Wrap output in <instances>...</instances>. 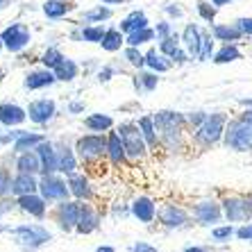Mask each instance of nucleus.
<instances>
[{"label": "nucleus", "mask_w": 252, "mask_h": 252, "mask_svg": "<svg viewBox=\"0 0 252 252\" xmlns=\"http://www.w3.org/2000/svg\"><path fill=\"white\" fill-rule=\"evenodd\" d=\"M95 223H98V218H95L94 209L84 205L82 211H80V220H77V232H80V234H89V232L95 227Z\"/></svg>", "instance_id": "393cba45"}, {"label": "nucleus", "mask_w": 252, "mask_h": 252, "mask_svg": "<svg viewBox=\"0 0 252 252\" xmlns=\"http://www.w3.org/2000/svg\"><path fill=\"white\" fill-rule=\"evenodd\" d=\"M84 125H87L89 129L102 132V129L112 127V118H109V116H102V114H94V116H89L87 121H84Z\"/></svg>", "instance_id": "2f4dec72"}, {"label": "nucleus", "mask_w": 252, "mask_h": 252, "mask_svg": "<svg viewBox=\"0 0 252 252\" xmlns=\"http://www.w3.org/2000/svg\"><path fill=\"white\" fill-rule=\"evenodd\" d=\"M195 218H198L202 225H211V223H218L223 216V205L220 202H214V200H205V202H198L193 209Z\"/></svg>", "instance_id": "0eeeda50"}, {"label": "nucleus", "mask_w": 252, "mask_h": 252, "mask_svg": "<svg viewBox=\"0 0 252 252\" xmlns=\"http://www.w3.org/2000/svg\"><path fill=\"white\" fill-rule=\"evenodd\" d=\"M211 34H214V39L216 41H225V43H236L243 39V32H241V28L236 23H218L211 28Z\"/></svg>", "instance_id": "9b49d317"}, {"label": "nucleus", "mask_w": 252, "mask_h": 252, "mask_svg": "<svg viewBox=\"0 0 252 252\" xmlns=\"http://www.w3.org/2000/svg\"><path fill=\"white\" fill-rule=\"evenodd\" d=\"M107 150H109V157H112L114 164H121L125 157V146H123V139H121V134H116V132H112L109 134V139H107Z\"/></svg>", "instance_id": "5701e85b"}, {"label": "nucleus", "mask_w": 252, "mask_h": 252, "mask_svg": "<svg viewBox=\"0 0 252 252\" xmlns=\"http://www.w3.org/2000/svg\"><path fill=\"white\" fill-rule=\"evenodd\" d=\"M109 77H112V70H109V68H105L102 73H100V80H102V82H107Z\"/></svg>", "instance_id": "864d4df0"}, {"label": "nucleus", "mask_w": 252, "mask_h": 252, "mask_svg": "<svg viewBox=\"0 0 252 252\" xmlns=\"http://www.w3.org/2000/svg\"><path fill=\"white\" fill-rule=\"evenodd\" d=\"M70 191L77 195V198H84V195H89V187H87V180L80 175H73L70 177Z\"/></svg>", "instance_id": "a19ab883"}, {"label": "nucleus", "mask_w": 252, "mask_h": 252, "mask_svg": "<svg viewBox=\"0 0 252 252\" xmlns=\"http://www.w3.org/2000/svg\"><path fill=\"white\" fill-rule=\"evenodd\" d=\"M14 234L18 236L21 241H25V243H32V246H39V243H46L48 239H50V234H48L46 229L36 227V225H25V227H18L14 229Z\"/></svg>", "instance_id": "ddd939ff"}, {"label": "nucleus", "mask_w": 252, "mask_h": 252, "mask_svg": "<svg viewBox=\"0 0 252 252\" xmlns=\"http://www.w3.org/2000/svg\"><path fill=\"white\" fill-rule=\"evenodd\" d=\"M30 114V121H34V123H48L55 114V102L53 100H34L28 109Z\"/></svg>", "instance_id": "f8f14e48"}, {"label": "nucleus", "mask_w": 252, "mask_h": 252, "mask_svg": "<svg viewBox=\"0 0 252 252\" xmlns=\"http://www.w3.org/2000/svg\"><path fill=\"white\" fill-rule=\"evenodd\" d=\"M187 220H189V214L175 205L164 207V211H161V223H164L166 227H182Z\"/></svg>", "instance_id": "4468645a"}, {"label": "nucleus", "mask_w": 252, "mask_h": 252, "mask_svg": "<svg viewBox=\"0 0 252 252\" xmlns=\"http://www.w3.org/2000/svg\"><path fill=\"white\" fill-rule=\"evenodd\" d=\"M141 28H148V16H146V12H139V9L127 14L123 18V23H121V30H123L125 34L134 32V30H141Z\"/></svg>", "instance_id": "aec40b11"}, {"label": "nucleus", "mask_w": 252, "mask_h": 252, "mask_svg": "<svg viewBox=\"0 0 252 252\" xmlns=\"http://www.w3.org/2000/svg\"><path fill=\"white\" fill-rule=\"evenodd\" d=\"M95 252H114V248H109V246H100Z\"/></svg>", "instance_id": "13d9d810"}, {"label": "nucleus", "mask_w": 252, "mask_h": 252, "mask_svg": "<svg viewBox=\"0 0 252 252\" xmlns=\"http://www.w3.org/2000/svg\"><path fill=\"white\" fill-rule=\"evenodd\" d=\"M18 168H21V173H36V170L41 168L39 166V157L36 155H21V159H18Z\"/></svg>", "instance_id": "473e14b6"}, {"label": "nucleus", "mask_w": 252, "mask_h": 252, "mask_svg": "<svg viewBox=\"0 0 252 252\" xmlns=\"http://www.w3.org/2000/svg\"><path fill=\"white\" fill-rule=\"evenodd\" d=\"M36 143H43V139L41 136H36V134H21V139L14 143V150H18V153H25L28 148H34Z\"/></svg>", "instance_id": "58836bf2"}, {"label": "nucleus", "mask_w": 252, "mask_h": 252, "mask_svg": "<svg viewBox=\"0 0 252 252\" xmlns=\"http://www.w3.org/2000/svg\"><path fill=\"white\" fill-rule=\"evenodd\" d=\"M39 157H41V170H46V173L59 170V159L55 157V150L50 143H39Z\"/></svg>", "instance_id": "a211bd4d"}, {"label": "nucleus", "mask_w": 252, "mask_h": 252, "mask_svg": "<svg viewBox=\"0 0 252 252\" xmlns=\"http://www.w3.org/2000/svg\"><path fill=\"white\" fill-rule=\"evenodd\" d=\"M202 39H205V32H202L198 25L189 23L187 28H184V32H182V46L187 48V53L191 55V57L198 59L200 48H202Z\"/></svg>", "instance_id": "6e6552de"}, {"label": "nucleus", "mask_w": 252, "mask_h": 252, "mask_svg": "<svg viewBox=\"0 0 252 252\" xmlns=\"http://www.w3.org/2000/svg\"><path fill=\"white\" fill-rule=\"evenodd\" d=\"M102 2H107V5H118V2H123V0H102Z\"/></svg>", "instance_id": "052dcab7"}, {"label": "nucleus", "mask_w": 252, "mask_h": 252, "mask_svg": "<svg viewBox=\"0 0 252 252\" xmlns=\"http://www.w3.org/2000/svg\"><path fill=\"white\" fill-rule=\"evenodd\" d=\"M214 34H205V39H202V48H200V55H198V59L200 62H207V59L214 55Z\"/></svg>", "instance_id": "37998d69"}, {"label": "nucleus", "mask_w": 252, "mask_h": 252, "mask_svg": "<svg viewBox=\"0 0 252 252\" xmlns=\"http://www.w3.org/2000/svg\"><path fill=\"white\" fill-rule=\"evenodd\" d=\"M25 116H28V114H25L18 105H0V123L18 125L25 121Z\"/></svg>", "instance_id": "dca6fc26"}, {"label": "nucleus", "mask_w": 252, "mask_h": 252, "mask_svg": "<svg viewBox=\"0 0 252 252\" xmlns=\"http://www.w3.org/2000/svg\"><path fill=\"white\" fill-rule=\"evenodd\" d=\"M227 123H229V116L225 112L207 114L205 121L195 127V141H198V143H202L205 148L216 146L218 141H223Z\"/></svg>", "instance_id": "f03ea898"}, {"label": "nucleus", "mask_w": 252, "mask_h": 252, "mask_svg": "<svg viewBox=\"0 0 252 252\" xmlns=\"http://www.w3.org/2000/svg\"><path fill=\"white\" fill-rule=\"evenodd\" d=\"M39 189H41V193H43L46 200H62V198H66V193H68V187H66L62 180L50 177V175L43 177L41 184H39Z\"/></svg>", "instance_id": "9d476101"}, {"label": "nucleus", "mask_w": 252, "mask_h": 252, "mask_svg": "<svg viewBox=\"0 0 252 252\" xmlns=\"http://www.w3.org/2000/svg\"><path fill=\"white\" fill-rule=\"evenodd\" d=\"M241 57H243V53L239 50L236 43H223V48L214 53V62L216 64H229V62H236Z\"/></svg>", "instance_id": "412c9836"}, {"label": "nucleus", "mask_w": 252, "mask_h": 252, "mask_svg": "<svg viewBox=\"0 0 252 252\" xmlns=\"http://www.w3.org/2000/svg\"><path fill=\"white\" fill-rule=\"evenodd\" d=\"M59 170H62V173H68V175L75 170V157H73V153H70L68 148H64L62 155H59Z\"/></svg>", "instance_id": "ea45409f"}, {"label": "nucleus", "mask_w": 252, "mask_h": 252, "mask_svg": "<svg viewBox=\"0 0 252 252\" xmlns=\"http://www.w3.org/2000/svg\"><path fill=\"white\" fill-rule=\"evenodd\" d=\"M18 205H21V209H23V211L32 214V216H43V211H46L43 200L36 198V195H32V193L21 195V198H18Z\"/></svg>", "instance_id": "4be33fe9"}, {"label": "nucleus", "mask_w": 252, "mask_h": 252, "mask_svg": "<svg viewBox=\"0 0 252 252\" xmlns=\"http://www.w3.org/2000/svg\"><path fill=\"white\" fill-rule=\"evenodd\" d=\"M155 118H150V116H146V118H141L139 121V127H141V132H143V136H146V141H148V146H155L157 143V136H155Z\"/></svg>", "instance_id": "f704fd0d"}, {"label": "nucleus", "mask_w": 252, "mask_h": 252, "mask_svg": "<svg viewBox=\"0 0 252 252\" xmlns=\"http://www.w3.org/2000/svg\"><path fill=\"white\" fill-rule=\"evenodd\" d=\"M216 12H218V7L214 5V2H207V0H200L198 2V14L202 21H207V23H214Z\"/></svg>", "instance_id": "4c0bfd02"}, {"label": "nucleus", "mask_w": 252, "mask_h": 252, "mask_svg": "<svg viewBox=\"0 0 252 252\" xmlns=\"http://www.w3.org/2000/svg\"><path fill=\"white\" fill-rule=\"evenodd\" d=\"M155 36H157V32H155L153 28H141V30L129 32V34H127V43H129V46H136V48H139L141 43L153 41Z\"/></svg>", "instance_id": "cd10ccee"}, {"label": "nucleus", "mask_w": 252, "mask_h": 252, "mask_svg": "<svg viewBox=\"0 0 252 252\" xmlns=\"http://www.w3.org/2000/svg\"><path fill=\"white\" fill-rule=\"evenodd\" d=\"M184 252H207V250H205V248H200V246H189Z\"/></svg>", "instance_id": "5fc2aeb1"}, {"label": "nucleus", "mask_w": 252, "mask_h": 252, "mask_svg": "<svg viewBox=\"0 0 252 252\" xmlns=\"http://www.w3.org/2000/svg\"><path fill=\"white\" fill-rule=\"evenodd\" d=\"M107 148V141L98 134H91V136H82L77 141V153L82 155L84 159H94L98 155H102V150Z\"/></svg>", "instance_id": "1a4fd4ad"}, {"label": "nucleus", "mask_w": 252, "mask_h": 252, "mask_svg": "<svg viewBox=\"0 0 252 252\" xmlns=\"http://www.w3.org/2000/svg\"><path fill=\"white\" fill-rule=\"evenodd\" d=\"M182 46V36H177V34H170V36H166V39H161V43H159V50L164 55H173L177 50V48Z\"/></svg>", "instance_id": "e433bc0d"}, {"label": "nucleus", "mask_w": 252, "mask_h": 252, "mask_svg": "<svg viewBox=\"0 0 252 252\" xmlns=\"http://www.w3.org/2000/svg\"><path fill=\"white\" fill-rule=\"evenodd\" d=\"M55 75H57V80L68 82V80H73V77L77 75V64L75 62H70V59H64V62L55 68Z\"/></svg>", "instance_id": "c85d7f7f"}, {"label": "nucleus", "mask_w": 252, "mask_h": 252, "mask_svg": "<svg viewBox=\"0 0 252 252\" xmlns=\"http://www.w3.org/2000/svg\"><path fill=\"white\" fill-rule=\"evenodd\" d=\"M80 211H82V207H77L75 202H66V205L62 207V227L64 229L73 227V225L80 220Z\"/></svg>", "instance_id": "bb28decb"}, {"label": "nucleus", "mask_w": 252, "mask_h": 252, "mask_svg": "<svg viewBox=\"0 0 252 252\" xmlns=\"http://www.w3.org/2000/svg\"><path fill=\"white\" fill-rule=\"evenodd\" d=\"M236 239L252 243V220H248V223H241V227H236Z\"/></svg>", "instance_id": "a18cd8bd"}, {"label": "nucleus", "mask_w": 252, "mask_h": 252, "mask_svg": "<svg viewBox=\"0 0 252 252\" xmlns=\"http://www.w3.org/2000/svg\"><path fill=\"white\" fill-rule=\"evenodd\" d=\"M164 9L170 14V16H177V18H180V16L184 14V12H182V7H177V5H166Z\"/></svg>", "instance_id": "603ef678"}, {"label": "nucleus", "mask_w": 252, "mask_h": 252, "mask_svg": "<svg viewBox=\"0 0 252 252\" xmlns=\"http://www.w3.org/2000/svg\"><path fill=\"white\" fill-rule=\"evenodd\" d=\"M57 80L55 73H50V68L46 70H34V73H30L28 80H25V87L28 89H41V87H48V84H53Z\"/></svg>", "instance_id": "6ab92c4d"}, {"label": "nucleus", "mask_w": 252, "mask_h": 252, "mask_svg": "<svg viewBox=\"0 0 252 252\" xmlns=\"http://www.w3.org/2000/svg\"><path fill=\"white\" fill-rule=\"evenodd\" d=\"M239 105H241V107H252V98H241Z\"/></svg>", "instance_id": "6e6d98bb"}, {"label": "nucleus", "mask_w": 252, "mask_h": 252, "mask_svg": "<svg viewBox=\"0 0 252 252\" xmlns=\"http://www.w3.org/2000/svg\"><path fill=\"white\" fill-rule=\"evenodd\" d=\"M9 189H12V180H9V173H7V170H0V195H5Z\"/></svg>", "instance_id": "49530a36"}, {"label": "nucleus", "mask_w": 252, "mask_h": 252, "mask_svg": "<svg viewBox=\"0 0 252 252\" xmlns=\"http://www.w3.org/2000/svg\"><path fill=\"white\" fill-rule=\"evenodd\" d=\"M36 189H39V184L34 182V177H32V173H21V175L16 177L12 182V191L16 195H28V193H34Z\"/></svg>", "instance_id": "f3484780"}, {"label": "nucleus", "mask_w": 252, "mask_h": 252, "mask_svg": "<svg viewBox=\"0 0 252 252\" xmlns=\"http://www.w3.org/2000/svg\"><path fill=\"white\" fill-rule=\"evenodd\" d=\"M223 143L234 153H252V107L227 123Z\"/></svg>", "instance_id": "f257e3e1"}, {"label": "nucleus", "mask_w": 252, "mask_h": 252, "mask_svg": "<svg viewBox=\"0 0 252 252\" xmlns=\"http://www.w3.org/2000/svg\"><path fill=\"white\" fill-rule=\"evenodd\" d=\"M132 252H157V248L148 246V243H136V246H132Z\"/></svg>", "instance_id": "3c124183"}, {"label": "nucleus", "mask_w": 252, "mask_h": 252, "mask_svg": "<svg viewBox=\"0 0 252 252\" xmlns=\"http://www.w3.org/2000/svg\"><path fill=\"white\" fill-rule=\"evenodd\" d=\"M112 16V9H107V7H95V9H91V12L84 14V21H89V23H95V21H105V18Z\"/></svg>", "instance_id": "79ce46f5"}, {"label": "nucleus", "mask_w": 252, "mask_h": 252, "mask_svg": "<svg viewBox=\"0 0 252 252\" xmlns=\"http://www.w3.org/2000/svg\"><path fill=\"white\" fill-rule=\"evenodd\" d=\"M107 30L102 28V25H87V28L82 30V39L89 43H100L102 41V36H105Z\"/></svg>", "instance_id": "72a5a7b5"}, {"label": "nucleus", "mask_w": 252, "mask_h": 252, "mask_svg": "<svg viewBox=\"0 0 252 252\" xmlns=\"http://www.w3.org/2000/svg\"><path fill=\"white\" fill-rule=\"evenodd\" d=\"M211 2H214L216 7H225V5H229L232 0H211Z\"/></svg>", "instance_id": "4d7b16f0"}, {"label": "nucleus", "mask_w": 252, "mask_h": 252, "mask_svg": "<svg viewBox=\"0 0 252 252\" xmlns=\"http://www.w3.org/2000/svg\"><path fill=\"white\" fill-rule=\"evenodd\" d=\"M220 205H223V216L227 223H248V220H252L250 211H248L246 195H227Z\"/></svg>", "instance_id": "20e7f679"}, {"label": "nucleus", "mask_w": 252, "mask_h": 252, "mask_svg": "<svg viewBox=\"0 0 252 252\" xmlns=\"http://www.w3.org/2000/svg\"><path fill=\"white\" fill-rule=\"evenodd\" d=\"M125 57H127V62L132 66H143L146 64V55H141L139 50H136V46H129L127 50H125Z\"/></svg>", "instance_id": "c03bdc74"}, {"label": "nucleus", "mask_w": 252, "mask_h": 252, "mask_svg": "<svg viewBox=\"0 0 252 252\" xmlns=\"http://www.w3.org/2000/svg\"><path fill=\"white\" fill-rule=\"evenodd\" d=\"M141 127H134V125H121L118 132H121V139H123V146H125V153L129 157H143L146 155V146H143V132H139Z\"/></svg>", "instance_id": "39448f33"}, {"label": "nucleus", "mask_w": 252, "mask_h": 252, "mask_svg": "<svg viewBox=\"0 0 252 252\" xmlns=\"http://www.w3.org/2000/svg\"><path fill=\"white\" fill-rule=\"evenodd\" d=\"M100 46L105 48V50H109V53H116L118 48L123 46V30L118 28H109L105 32V36H102V41H100Z\"/></svg>", "instance_id": "b1692460"}, {"label": "nucleus", "mask_w": 252, "mask_h": 252, "mask_svg": "<svg viewBox=\"0 0 252 252\" xmlns=\"http://www.w3.org/2000/svg\"><path fill=\"white\" fill-rule=\"evenodd\" d=\"M132 214L139 218L141 223H150L155 218V205L150 198H136L132 205Z\"/></svg>", "instance_id": "2eb2a0df"}, {"label": "nucleus", "mask_w": 252, "mask_h": 252, "mask_svg": "<svg viewBox=\"0 0 252 252\" xmlns=\"http://www.w3.org/2000/svg\"><path fill=\"white\" fill-rule=\"evenodd\" d=\"M155 125H157V129L161 132V139H164L168 146H175V141H180V136H182L184 118L173 112H159L157 116H155Z\"/></svg>", "instance_id": "7ed1b4c3"}, {"label": "nucleus", "mask_w": 252, "mask_h": 252, "mask_svg": "<svg viewBox=\"0 0 252 252\" xmlns=\"http://www.w3.org/2000/svg\"><path fill=\"white\" fill-rule=\"evenodd\" d=\"M155 32H157V39L161 41V39H166V36L173 34V28H170V23H159Z\"/></svg>", "instance_id": "09e8293b"}, {"label": "nucleus", "mask_w": 252, "mask_h": 252, "mask_svg": "<svg viewBox=\"0 0 252 252\" xmlns=\"http://www.w3.org/2000/svg\"><path fill=\"white\" fill-rule=\"evenodd\" d=\"M0 36H2L5 48H7V50H12V53L23 50V48L30 43V30L25 28L23 23H12Z\"/></svg>", "instance_id": "423d86ee"}, {"label": "nucleus", "mask_w": 252, "mask_h": 252, "mask_svg": "<svg viewBox=\"0 0 252 252\" xmlns=\"http://www.w3.org/2000/svg\"><path fill=\"white\" fill-rule=\"evenodd\" d=\"M146 64L153 70H157V73H164V70L170 68L168 62H164V53H157V50H150L146 55Z\"/></svg>", "instance_id": "c756f323"}, {"label": "nucleus", "mask_w": 252, "mask_h": 252, "mask_svg": "<svg viewBox=\"0 0 252 252\" xmlns=\"http://www.w3.org/2000/svg\"><path fill=\"white\" fill-rule=\"evenodd\" d=\"M9 2H12V0H0V9H5V7H9Z\"/></svg>", "instance_id": "bf43d9fd"}, {"label": "nucleus", "mask_w": 252, "mask_h": 252, "mask_svg": "<svg viewBox=\"0 0 252 252\" xmlns=\"http://www.w3.org/2000/svg\"><path fill=\"white\" fill-rule=\"evenodd\" d=\"M64 59H66V57L62 55V50H59V48H48L46 53H43L41 62H43V66H46V68L55 70L59 64H62V62H64Z\"/></svg>", "instance_id": "7c9ffc66"}, {"label": "nucleus", "mask_w": 252, "mask_h": 252, "mask_svg": "<svg viewBox=\"0 0 252 252\" xmlns=\"http://www.w3.org/2000/svg\"><path fill=\"white\" fill-rule=\"evenodd\" d=\"M232 236H236V229L232 227V225H220V227L211 229V239L216 241V243H225V241H229Z\"/></svg>", "instance_id": "c9c22d12"}, {"label": "nucleus", "mask_w": 252, "mask_h": 252, "mask_svg": "<svg viewBox=\"0 0 252 252\" xmlns=\"http://www.w3.org/2000/svg\"><path fill=\"white\" fill-rule=\"evenodd\" d=\"M143 77V89L146 91H153L155 87H157V77L153 75V73H146V75H141Z\"/></svg>", "instance_id": "8fccbe9b"}, {"label": "nucleus", "mask_w": 252, "mask_h": 252, "mask_svg": "<svg viewBox=\"0 0 252 252\" xmlns=\"http://www.w3.org/2000/svg\"><path fill=\"white\" fill-rule=\"evenodd\" d=\"M234 23L239 25L241 32H243L246 36H252V18H246V16H243V18H236Z\"/></svg>", "instance_id": "de8ad7c7"}, {"label": "nucleus", "mask_w": 252, "mask_h": 252, "mask_svg": "<svg viewBox=\"0 0 252 252\" xmlns=\"http://www.w3.org/2000/svg\"><path fill=\"white\" fill-rule=\"evenodd\" d=\"M2 46H5V43H2V36H0V48H2Z\"/></svg>", "instance_id": "680f3d73"}, {"label": "nucleus", "mask_w": 252, "mask_h": 252, "mask_svg": "<svg viewBox=\"0 0 252 252\" xmlns=\"http://www.w3.org/2000/svg\"><path fill=\"white\" fill-rule=\"evenodd\" d=\"M73 5H68L66 0H46L43 2V14L48 18H62Z\"/></svg>", "instance_id": "a878e982"}]
</instances>
